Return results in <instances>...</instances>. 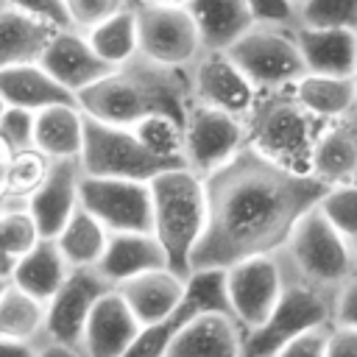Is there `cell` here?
I'll list each match as a JSON object with an SVG mask.
<instances>
[{
  "label": "cell",
  "mask_w": 357,
  "mask_h": 357,
  "mask_svg": "<svg viewBox=\"0 0 357 357\" xmlns=\"http://www.w3.org/2000/svg\"><path fill=\"white\" fill-rule=\"evenodd\" d=\"M326 190L312 176L287 170L245 142L229 162L204 176L206 223L190 254V273L276 254L298 218Z\"/></svg>",
  "instance_id": "cell-1"
},
{
  "label": "cell",
  "mask_w": 357,
  "mask_h": 357,
  "mask_svg": "<svg viewBox=\"0 0 357 357\" xmlns=\"http://www.w3.org/2000/svg\"><path fill=\"white\" fill-rule=\"evenodd\" d=\"M190 100L187 70H167L145 61L142 56L114 67L98 84L75 95L84 117L117 128H131L151 114L181 120Z\"/></svg>",
  "instance_id": "cell-2"
},
{
  "label": "cell",
  "mask_w": 357,
  "mask_h": 357,
  "mask_svg": "<svg viewBox=\"0 0 357 357\" xmlns=\"http://www.w3.org/2000/svg\"><path fill=\"white\" fill-rule=\"evenodd\" d=\"M151 192V237L159 243L167 268L190 276V254L206 223L204 178L187 167H173L148 181Z\"/></svg>",
  "instance_id": "cell-3"
},
{
  "label": "cell",
  "mask_w": 357,
  "mask_h": 357,
  "mask_svg": "<svg viewBox=\"0 0 357 357\" xmlns=\"http://www.w3.org/2000/svg\"><path fill=\"white\" fill-rule=\"evenodd\" d=\"M282 276L307 284L318 293L335 296L340 284L354 279V243L337 234L312 206L298 218L282 248L276 251Z\"/></svg>",
  "instance_id": "cell-4"
},
{
  "label": "cell",
  "mask_w": 357,
  "mask_h": 357,
  "mask_svg": "<svg viewBox=\"0 0 357 357\" xmlns=\"http://www.w3.org/2000/svg\"><path fill=\"white\" fill-rule=\"evenodd\" d=\"M321 128L324 123L296 103L290 86L276 92H257V100L245 117V142L265 159L287 170L307 173L310 151Z\"/></svg>",
  "instance_id": "cell-5"
},
{
  "label": "cell",
  "mask_w": 357,
  "mask_h": 357,
  "mask_svg": "<svg viewBox=\"0 0 357 357\" xmlns=\"http://www.w3.org/2000/svg\"><path fill=\"white\" fill-rule=\"evenodd\" d=\"M81 176L89 178H128V181H151L153 176L184 167V162L159 159L148 153L128 128L106 126L84 117V142L78 153Z\"/></svg>",
  "instance_id": "cell-6"
},
{
  "label": "cell",
  "mask_w": 357,
  "mask_h": 357,
  "mask_svg": "<svg viewBox=\"0 0 357 357\" xmlns=\"http://www.w3.org/2000/svg\"><path fill=\"white\" fill-rule=\"evenodd\" d=\"M226 56L257 92L287 89L304 75L293 28L284 25H251L226 50Z\"/></svg>",
  "instance_id": "cell-7"
},
{
  "label": "cell",
  "mask_w": 357,
  "mask_h": 357,
  "mask_svg": "<svg viewBox=\"0 0 357 357\" xmlns=\"http://www.w3.org/2000/svg\"><path fill=\"white\" fill-rule=\"evenodd\" d=\"M329 307L332 296L284 279L279 301L265 324L243 332V357H273L296 335L315 326H329Z\"/></svg>",
  "instance_id": "cell-8"
},
{
  "label": "cell",
  "mask_w": 357,
  "mask_h": 357,
  "mask_svg": "<svg viewBox=\"0 0 357 357\" xmlns=\"http://www.w3.org/2000/svg\"><path fill=\"white\" fill-rule=\"evenodd\" d=\"M245 145V123L190 100L181 117V162L198 178L218 170Z\"/></svg>",
  "instance_id": "cell-9"
},
{
  "label": "cell",
  "mask_w": 357,
  "mask_h": 357,
  "mask_svg": "<svg viewBox=\"0 0 357 357\" xmlns=\"http://www.w3.org/2000/svg\"><path fill=\"white\" fill-rule=\"evenodd\" d=\"M137 22V56L167 70H187L201 42L184 6H139L131 8Z\"/></svg>",
  "instance_id": "cell-10"
},
{
  "label": "cell",
  "mask_w": 357,
  "mask_h": 357,
  "mask_svg": "<svg viewBox=\"0 0 357 357\" xmlns=\"http://www.w3.org/2000/svg\"><path fill=\"white\" fill-rule=\"evenodd\" d=\"M282 287H284V276L276 254L248 257L223 268L226 310L243 332H251L265 324V318L279 301Z\"/></svg>",
  "instance_id": "cell-11"
},
{
  "label": "cell",
  "mask_w": 357,
  "mask_h": 357,
  "mask_svg": "<svg viewBox=\"0 0 357 357\" xmlns=\"http://www.w3.org/2000/svg\"><path fill=\"white\" fill-rule=\"evenodd\" d=\"M78 206L86 215H92L109 234H123V231L151 234L148 181L81 176V181H78Z\"/></svg>",
  "instance_id": "cell-12"
},
{
  "label": "cell",
  "mask_w": 357,
  "mask_h": 357,
  "mask_svg": "<svg viewBox=\"0 0 357 357\" xmlns=\"http://www.w3.org/2000/svg\"><path fill=\"white\" fill-rule=\"evenodd\" d=\"M187 84L195 103L220 109L243 123L257 100V89L226 53H198L187 67Z\"/></svg>",
  "instance_id": "cell-13"
},
{
  "label": "cell",
  "mask_w": 357,
  "mask_h": 357,
  "mask_svg": "<svg viewBox=\"0 0 357 357\" xmlns=\"http://www.w3.org/2000/svg\"><path fill=\"white\" fill-rule=\"evenodd\" d=\"M106 290H114V287H109L95 273V268L70 271L67 279L61 282V287L45 301V340L78 346L84 321H86L92 304Z\"/></svg>",
  "instance_id": "cell-14"
},
{
  "label": "cell",
  "mask_w": 357,
  "mask_h": 357,
  "mask_svg": "<svg viewBox=\"0 0 357 357\" xmlns=\"http://www.w3.org/2000/svg\"><path fill=\"white\" fill-rule=\"evenodd\" d=\"M162 357H243V329L229 312H195L176 326Z\"/></svg>",
  "instance_id": "cell-15"
},
{
  "label": "cell",
  "mask_w": 357,
  "mask_h": 357,
  "mask_svg": "<svg viewBox=\"0 0 357 357\" xmlns=\"http://www.w3.org/2000/svg\"><path fill=\"white\" fill-rule=\"evenodd\" d=\"M142 326L128 312L126 301L117 296V290H106L89 310L78 351L84 357H126L134 340L139 337Z\"/></svg>",
  "instance_id": "cell-16"
},
{
  "label": "cell",
  "mask_w": 357,
  "mask_h": 357,
  "mask_svg": "<svg viewBox=\"0 0 357 357\" xmlns=\"http://www.w3.org/2000/svg\"><path fill=\"white\" fill-rule=\"evenodd\" d=\"M184 287H187L184 276L173 273L170 268H159V271L139 273V276L117 284L114 290L126 301L134 321L142 329H148V326H159V324H167L170 318H176L181 298H184Z\"/></svg>",
  "instance_id": "cell-17"
},
{
  "label": "cell",
  "mask_w": 357,
  "mask_h": 357,
  "mask_svg": "<svg viewBox=\"0 0 357 357\" xmlns=\"http://www.w3.org/2000/svg\"><path fill=\"white\" fill-rule=\"evenodd\" d=\"M36 64L73 98L86 86L98 84L106 73H112V67H106L92 53L86 39L75 31H56L45 45L42 56L36 59Z\"/></svg>",
  "instance_id": "cell-18"
},
{
  "label": "cell",
  "mask_w": 357,
  "mask_h": 357,
  "mask_svg": "<svg viewBox=\"0 0 357 357\" xmlns=\"http://www.w3.org/2000/svg\"><path fill=\"white\" fill-rule=\"evenodd\" d=\"M78 181H81L78 159L50 162L45 181L36 187V192L25 204V212L31 215L42 240H53L61 231V226L67 223V218L75 212Z\"/></svg>",
  "instance_id": "cell-19"
},
{
  "label": "cell",
  "mask_w": 357,
  "mask_h": 357,
  "mask_svg": "<svg viewBox=\"0 0 357 357\" xmlns=\"http://www.w3.org/2000/svg\"><path fill=\"white\" fill-rule=\"evenodd\" d=\"M307 173L321 181L324 187H346L354 184L357 176V134H354V117L324 123L318 131Z\"/></svg>",
  "instance_id": "cell-20"
},
{
  "label": "cell",
  "mask_w": 357,
  "mask_h": 357,
  "mask_svg": "<svg viewBox=\"0 0 357 357\" xmlns=\"http://www.w3.org/2000/svg\"><path fill=\"white\" fill-rule=\"evenodd\" d=\"M293 39L304 64L312 75H354L357 33L354 28H293Z\"/></svg>",
  "instance_id": "cell-21"
},
{
  "label": "cell",
  "mask_w": 357,
  "mask_h": 357,
  "mask_svg": "<svg viewBox=\"0 0 357 357\" xmlns=\"http://www.w3.org/2000/svg\"><path fill=\"white\" fill-rule=\"evenodd\" d=\"M167 268V259L159 248V243L151 234H137V231H123V234H109L106 248L95 265V273L109 284L117 287L139 273Z\"/></svg>",
  "instance_id": "cell-22"
},
{
  "label": "cell",
  "mask_w": 357,
  "mask_h": 357,
  "mask_svg": "<svg viewBox=\"0 0 357 357\" xmlns=\"http://www.w3.org/2000/svg\"><path fill=\"white\" fill-rule=\"evenodd\" d=\"M184 8L195 25L201 53H226L254 25L245 0H187Z\"/></svg>",
  "instance_id": "cell-23"
},
{
  "label": "cell",
  "mask_w": 357,
  "mask_h": 357,
  "mask_svg": "<svg viewBox=\"0 0 357 357\" xmlns=\"http://www.w3.org/2000/svg\"><path fill=\"white\" fill-rule=\"evenodd\" d=\"M0 98L6 100L8 109H22L31 114H36L47 106L75 103V98L67 89H61L36 61L0 70Z\"/></svg>",
  "instance_id": "cell-24"
},
{
  "label": "cell",
  "mask_w": 357,
  "mask_h": 357,
  "mask_svg": "<svg viewBox=\"0 0 357 357\" xmlns=\"http://www.w3.org/2000/svg\"><path fill=\"white\" fill-rule=\"evenodd\" d=\"M84 142V114L75 103L47 106L33 114L31 145L50 162L78 159Z\"/></svg>",
  "instance_id": "cell-25"
},
{
  "label": "cell",
  "mask_w": 357,
  "mask_h": 357,
  "mask_svg": "<svg viewBox=\"0 0 357 357\" xmlns=\"http://www.w3.org/2000/svg\"><path fill=\"white\" fill-rule=\"evenodd\" d=\"M290 95L296 98V103L307 114H312L321 123H332V120L351 117V112H354V95H357V81H354V75L337 78V75H312V73H304L290 86Z\"/></svg>",
  "instance_id": "cell-26"
},
{
  "label": "cell",
  "mask_w": 357,
  "mask_h": 357,
  "mask_svg": "<svg viewBox=\"0 0 357 357\" xmlns=\"http://www.w3.org/2000/svg\"><path fill=\"white\" fill-rule=\"evenodd\" d=\"M70 268L64 262V257L59 254L53 240H36L8 271V284H14L17 290L33 296L36 301H47L61 282L67 279Z\"/></svg>",
  "instance_id": "cell-27"
},
{
  "label": "cell",
  "mask_w": 357,
  "mask_h": 357,
  "mask_svg": "<svg viewBox=\"0 0 357 357\" xmlns=\"http://www.w3.org/2000/svg\"><path fill=\"white\" fill-rule=\"evenodd\" d=\"M56 28L25 17L22 11L0 3V70L17 64H33Z\"/></svg>",
  "instance_id": "cell-28"
},
{
  "label": "cell",
  "mask_w": 357,
  "mask_h": 357,
  "mask_svg": "<svg viewBox=\"0 0 357 357\" xmlns=\"http://www.w3.org/2000/svg\"><path fill=\"white\" fill-rule=\"evenodd\" d=\"M106 240H109V231L92 215H86L81 206H75V212L67 218L61 231L53 237V243L70 271L95 268L106 248Z\"/></svg>",
  "instance_id": "cell-29"
},
{
  "label": "cell",
  "mask_w": 357,
  "mask_h": 357,
  "mask_svg": "<svg viewBox=\"0 0 357 357\" xmlns=\"http://www.w3.org/2000/svg\"><path fill=\"white\" fill-rule=\"evenodd\" d=\"M86 45L92 47V53L106 64V67H120L126 61H131L137 56V22H134V11L123 8L117 14H112L109 20H103L100 25H95L89 33H84Z\"/></svg>",
  "instance_id": "cell-30"
},
{
  "label": "cell",
  "mask_w": 357,
  "mask_h": 357,
  "mask_svg": "<svg viewBox=\"0 0 357 357\" xmlns=\"http://www.w3.org/2000/svg\"><path fill=\"white\" fill-rule=\"evenodd\" d=\"M0 337L42 343L45 340V304L8 284L0 293Z\"/></svg>",
  "instance_id": "cell-31"
},
{
  "label": "cell",
  "mask_w": 357,
  "mask_h": 357,
  "mask_svg": "<svg viewBox=\"0 0 357 357\" xmlns=\"http://www.w3.org/2000/svg\"><path fill=\"white\" fill-rule=\"evenodd\" d=\"M50 167V159H45L36 148H25L11 153L6 178L0 187V209H17L25 206L28 198L36 192V187L45 181Z\"/></svg>",
  "instance_id": "cell-32"
},
{
  "label": "cell",
  "mask_w": 357,
  "mask_h": 357,
  "mask_svg": "<svg viewBox=\"0 0 357 357\" xmlns=\"http://www.w3.org/2000/svg\"><path fill=\"white\" fill-rule=\"evenodd\" d=\"M42 240L25 206L0 209V273L8 276L11 265L36 243Z\"/></svg>",
  "instance_id": "cell-33"
},
{
  "label": "cell",
  "mask_w": 357,
  "mask_h": 357,
  "mask_svg": "<svg viewBox=\"0 0 357 357\" xmlns=\"http://www.w3.org/2000/svg\"><path fill=\"white\" fill-rule=\"evenodd\" d=\"M128 131L148 153L159 159L181 162V120L167 117V114H151L134 123Z\"/></svg>",
  "instance_id": "cell-34"
},
{
  "label": "cell",
  "mask_w": 357,
  "mask_h": 357,
  "mask_svg": "<svg viewBox=\"0 0 357 357\" xmlns=\"http://www.w3.org/2000/svg\"><path fill=\"white\" fill-rule=\"evenodd\" d=\"M357 0H301L293 6V28H354Z\"/></svg>",
  "instance_id": "cell-35"
},
{
  "label": "cell",
  "mask_w": 357,
  "mask_h": 357,
  "mask_svg": "<svg viewBox=\"0 0 357 357\" xmlns=\"http://www.w3.org/2000/svg\"><path fill=\"white\" fill-rule=\"evenodd\" d=\"M318 215L346 240H357V187L346 184V187H329L318 204H315Z\"/></svg>",
  "instance_id": "cell-36"
},
{
  "label": "cell",
  "mask_w": 357,
  "mask_h": 357,
  "mask_svg": "<svg viewBox=\"0 0 357 357\" xmlns=\"http://www.w3.org/2000/svg\"><path fill=\"white\" fill-rule=\"evenodd\" d=\"M67 20H70V31L75 33H89L95 25H100L103 20H109L112 14L128 8L126 0H61Z\"/></svg>",
  "instance_id": "cell-37"
},
{
  "label": "cell",
  "mask_w": 357,
  "mask_h": 357,
  "mask_svg": "<svg viewBox=\"0 0 357 357\" xmlns=\"http://www.w3.org/2000/svg\"><path fill=\"white\" fill-rule=\"evenodd\" d=\"M31 134H33V114L22 109H6V114L0 117V142L8 148V153L33 148Z\"/></svg>",
  "instance_id": "cell-38"
},
{
  "label": "cell",
  "mask_w": 357,
  "mask_h": 357,
  "mask_svg": "<svg viewBox=\"0 0 357 357\" xmlns=\"http://www.w3.org/2000/svg\"><path fill=\"white\" fill-rule=\"evenodd\" d=\"M0 3L22 11L25 17L47 22L56 31H70V20H67V11H64L61 0H0Z\"/></svg>",
  "instance_id": "cell-39"
},
{
  "label": "cell",
  "mask_w": 357,
  "mask_h": 357,
  "mask_svg": "<svg viewBox=\"0 0 357 357\" xmlns=\"http://www.w3.org/2000/svg\"><path fill=\"white\" fill-rule=\"evenodd\" d=\"M329 326L357 329V276L335 290L332 307H329Z\"/></svg>",
  "instance_id": "cell-40"
},
{
  "label": "cell",
  "mask_w": 357,
  "mask_h": 357,
  "mask_svg": "<svg viewBox=\"0 0 357 357\" xmlns=\"http://www.w3.org/2000/svg\"><path fill=\"white\" fill-rule=\"evenodd\" d=\"M326 337H329V326L307 329V332L296 335L293 340H287L273 357H324L326 354Z\"/></svg>",
  "instance_id": "cell-41"
},
{
  "label": "cell",
  "mask_w": 357,
  "mask_h": 357,
  "mask_svg": "<svg viewBox=\"0 0 357 357\" xmlns=\"http://www.w3.org/2000/svg\"><path fill=\"white\" fill-rule=\"evenodd\" d=\"M254 25H284L293 28V6L287 0H245Z\"/></svg>",
  "instance_id": "cell-42"
},
{
  "label": "cell",
  "mask_w": 357,
  "mask_h": 357,
  "mask_svg": "<svg viewBox=\"0 0 357 357\" xmlns=\"http://www.w3.org/2000/svg\"><path fill=\"white\" fill-rule=\"evenodd\" d=\"M324 357H357V329H335V326H329L326 354Z\"/></svg>",
  "instance_id": "cell-43"
},
{
  "label": "cell",
  "mask_w": 357,
  "mask_h": 357,
  "mask_svg": "<svg viewBox=\"0 0 357 357\" xmlns=\"http://www.w3.org/2000/svg\"><path fill=\"white\" fill-rule=\"evenodd\" d=\"M36 349H39V343L0 337V357H36Z\"/></svg>",
  "instance_id": "cell-44"
},
{
  "label": "cell",
  "mask_w": 357,
  "mask_h": 357,
  "mask_svg": "<svg viewBox=\"0 0 357 357\" xmlns=\"http://www.w3.org/2000/svg\"><path fill=\"white\" fill-rule=\"evenodd\" d=\"M36 357H84V354L78 351V346H64V343L42 340L39 349H36Z\"/></svg>",
  "instance_id": "cell-45"
},
{
  "label": "cell",
  "mask_w": 357,
  "mask_h": 357,
  "mask_svg": "<svg viewBox=\"0 0 357 357\" xmlns=\"http://www.w3.org/2000/svg\"><path fill=\"white\" fill-rule=\"evenodd\" d=\"M128 8H139V6H187V0H126Z\"/></svg>",
  "instance_id": "cell-46"
},
{
  "label": "cell",
  "mask_w": 357,
  "mask_h": 357,
  "mask_svg": "<svg viewBox=\"0 0 357 357\" xmlns=\"http://www.w3.org/2000/svg\"><path fill=\"white\" fill-rule=\"evenodd\" d=\"M8 159H11V153H8V148L0 142V187H3V178H6V167H8Z\"/></svg>",
  "instance_id": "cell-47"
},
{
  "label": "cell",
  "mask_w": 357,
  "mask_h": 357,
  "mask_svg": "<svg viewBox=\"0 0 357 357\" xmlns=\"http://www.w3.org/2000/svg\"><path fill=\"white\" fill-rule=\"evenodd\" d=\"M6 287H8V276H3V273H0V293H3Z\"/></svg>",
  "instance_id": "cell-48"
},
{
  "label": "cell",
  "mask_w": 357,
  "mask_h": 357,
  "mask_svg": "<svg viewBox=\"0 0 357 357\" xmlns=\"http://www.w3.org/2000/svg\"><path fill=\"white\" fill-rule=\"evenodd\" d=\"M6 109H8V106H6V100H3V98H0V117H3V114H6Z\"/></svg>",
  "instance_id": "cell-49"
},
{
  "label": "cell",
  "mask_w": 357,
  "mask_h": 357,
  "mask_svg": "<svg viewBox=\"0 0 357 357\" xmlns=\"http://www.w3.org/2000/svg\"><path fill=\"white\" fill-rule=\"evenodd\" d=\"M287 3H290V6H296V3H301V0H287Z\"/></svg>",
  "instance_id": "cell-50"
}]
</instances>
